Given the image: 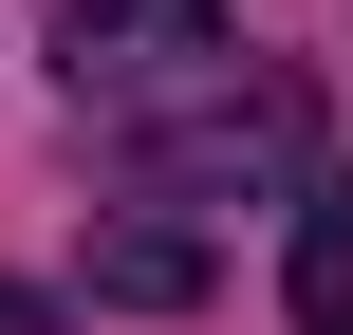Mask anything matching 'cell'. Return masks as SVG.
<instances>
[{
	"label": "cell",
	"mask_w": 353,
	"mask_h": 335,
	"mask_svg": "<svg viewBox=\"0 0 353 335\" xmlns=\"http://www.w3.org/2000/svg\"><path fill=\"white\" fill-rule=\"evenodd\" d=\"M316 149V93L298 75H242V56H186L149 93H112V168L149 205H242V186H298Z\"/></svg>",
	"instance_id": "obj_1"
},
{
	"label": "cell",
	"mask_w": 353,
	"mask_h": 335,
	"mask_svg": "<svg viewBox=\"0 0 353 335\" xmlns=\"http://www.w3.org/2000/svg\"><path fill=\"white\" fill-rule=\"evenodd\" d=\"M56 56H74V93H149V75L223 56V0H56Z\"/></svg>",
	"instance_id": "obj_2"
},
{
	"label": "cell",
	"mask_w": 353,
	"mask_h": 335,
	"mask_svg": "<svg viewBox=\"0 0 353 335\" xmlns=\"http://www.w3.org/2000/svg\"><path fill=\"white\" fill-rule=\"evenodd\" d=\"M93 298H130V317H186V298H205V242H186V224H112V242H93Z\"/></svg>",
	"instance_id": "obj_3"
},
{
	"label": "cell",
	"mask_w": 353,
	"mask_h": 335,
	"mask_svg": "<svg viewBox=\"0 0 353 335\" xmlns=\"http://www.w3.org/2000/svg\"><path fill=\"white\" fill-rule=\"evenodd\" d=\"M298 335H353V168L298 205Z\"/></svg>",
	"instance_id": "obj_4"
},
{
	"label": "cell",
	"mask_w": 353,
	"mask_h": 335,
	"mask_svg": "<svg viewBox=\"0 0 353 335\" xmlns=\"http://www.w3.org/2000/svg\"><path fill=\"white\" fill-rule=\"evenodd\" d=\"M0 335H74V317H56V298H19V280H0Z\"/></svg>",
	"instance_id": "obj_5"
}]
</instances>
